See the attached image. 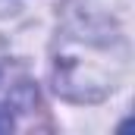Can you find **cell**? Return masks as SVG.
<instances>
[{"label":"cell","instance_id":"1","mask_svg":"<svg viewBox=\"0 0 135 135\" xmlns=\"http://www.w3.org/2000/svg\"><path fill=\"white\" fill-rule=\"evenodd\" d=\"M6 126H9V119H0V129H6Z\"/></svg>","mask_w":135,"mask_h":135}]
</instances>
